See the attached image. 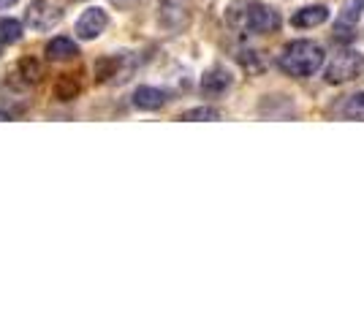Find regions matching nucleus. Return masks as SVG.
Returning <instances> with one entry per match:
<instances>
[{
  "mask_svg": "<svg viewBox=\"0 0 364 326\" xmlns=\"http://www.w3.org/2000/svg\"><path fill=\"white\" fill-rule=\"evenodd\" d=\"M226 22L240 33L264 36L280 28V14L261 0H234L226 9Z\"/></svg>",
  "mask_w": 364,
  "mask_h": 326,
  "instance_id": "f257e3e1",
  "label": "nucleus"
},
{
  "mask_svg": "<svg viewBox=\"0 0 364 326\" xmlns=\"http://www.w3.org/2000/svg\"><path fill=\"white\" fill-rule=\"evenodd\" d=\"M323 60H326V52L321 47L318 41H291L289 47L280 52L277 58V65L283 74L296 79H307V77H316L321 68H323Z\"/></svg>",
  "mask_w": 364,
  "mask_h": 326,
  "instance_id": "f03ea898",
  "label": "nucleus"
},
{
  "mask_svg": "<svg viewBox=\"0 0 364 326\" xmlns=\"http://www.w3.org/2000/svg\"><path fill=\"white\" fill-rule=\"evenodd\" d=\"M364 71V55L359 52H340L329 65H326V82L329 85H346V82H353L359 79Z\"/></svg>",
  "mask_w": 364,
  "mask_h": 326,
  "instance_id": "7ed1b4c3",
  "label": "nucleus"
},
{
  "mask_svg": "<svg viewBox=\"0 0 364 326\" xmlns=\"http://www.w3.org/2000/svg\"><path fill=\"white\" fill-rule=\"evenodd\" d=\"M134 68H136V60L128 52L109 55V58L98 60V65H95V79L98 82H125V79H131Z\"/></svg>",
  "mask_w": 364,
  "mask_h": 326,
  "instance_id": "20e7f679",
  "label": "nucleus"
},
{
  "mask_svg": "<svg viewBox=\"0 0 364 326\" xmlns=\"http://www.w3.org/2000/svg\"><path fill=\"white\" fill-rule=\"evenodd\" d=\"M60 6H55L52 0H36L25 11V22L31 25L33 31H52L55 25H60Z\"/></svg>",
  "mask_w": 364,
  "mask_h": 326,
  "instance_id": "39448f33",
  "label": "nucleus"
},
{
  "mask_svg": "<svg viewBox=\"0 0 364 326\" xmlns=\"http://www.w3.org/2000/svg\"><path fill=\"white\" fill-rule=\"evenodd\" d=\"M158 19L171 33L185 31L191 25V0H161Z\"/></svg>",
  "mask_w": 364,
  "mask_h": 326,
  "instance_id": "423d86ee",
  "label": "nucleus"
},
{
  "mask_svg": "<svg viewBox=\"0 0 364 326\" xmlns=\"http://www.w3.org/2000/svg\"><path fill=\"white\" fill-rule=\"evenodd\" d=\"M109 25V16L104 9H87L85 14L79 16V22H76V36L82 38V41H92V38H98L101 33L107 31Z\"/></svg>",
  "mask_w": 364,
  "mask_h": 326,
  "instance_id": "0eeeda50",
  "label": "nucleus"
},
{
  "mask_svg": "<svg viewBox=\"0 0 364 326\" xmlns=\"http://www.w3.org/2000/svg\"><path fill=\"white\" fill-rule=\"evenodd\" d=\"M231 82H234L231 71H226L223 65H215V68H210V71L201 77V93L218 98V95H223L228 87H231Z\"/></svg>",
  "mask_w": 364,
  "mask_h": 326,
  "instance_id": "6e6552de",
  "label": "nucleus"
},
{
  "mask_svg": "<svg viewBox=\"0 0 364 326\" xmlns=\"http://www.w3.org/2000/svg\"><path fill=\"white\" fill-rule=\"evenodd\" d=\"M326 19H329V9H326V6H304V9H299L296 14L291 16V25L307 31V28H318V25H323Z\"/></svg>",
  "mask_w": 364,
  "mask_h": 326,
  "instance_id": "1a4fd4ad",
  "label": "nucleus"
},
{
  "mask_svg": "<svg viewBox=\"0 0 364 326\" xmlns=\"http://www.w3.org/2000/svg\"><path fill=\"white\" fill-rule=\"evenodd\" d=\"M166 101H168L166 90H161V87H150V85L139 87L136 93H134V107L144 109V112H155V109L164 107Z\"/></svg>",
  "mask_w": 364,
  "mask_h": 326,
  "instance_id": "9d476101",
  "label": "nucleus"
},
{
  "mask_svg": "<svg viewBox=\"0 0 364 326\" xmlns=\"http://www.w3.org/2000/svg\"><path fill=\"white\" fill-rule=\"evenodd\" d=\"M76 55H79V47H76L71 38H65V36H58V38H52V41L46 44V58L55 63L74 60Z\"/></svg>",
  "mask_w": 364,
  "mask_h": 326,
  "instance_id": "9b49d317",
  "label": "nucleus"
},
{
  "mask_svg": "<svg viewBox=\"0 0 364 326\" xmlns=\"http://www.w3.org/2000/svg\"><path fill=\"white\" fill-rule=\"evenodd\" d=\"M362 9H364V0H348V3L343 6V11H340V19H337V25H334V33H337V36H340V33H348L350 28L359 22Z\"/></svg>",
  "mask_w": 364,
  "mask_h": 326,
  "instance_id": "f8f14e48",
  "label": "nucleus"
},
{
  "mask_svg": "<svg viewBox=\"0 0 364 326\" xmlns=\"http://www.w3.org/2000/svg\"><path fill=\"white\" fill-rule=\"evenodd\" d=\"M22 38V25L16 19H0V41L3 44H16Z\"/></svg>",
  "mask_w": 364,
  "mask_h": 326,
  "instance_id": "ddd939ff",
  "label": "nucleus"
},
{
  "mask_svg": "<svg viewBox=\"0 0 364 326\" xmlns=\"http://www.w3.org/2000/svg\"><path fill=\"white\" fill-rule=\"evenodd\" d=\"M343 114L348 120H364V93L350 95L348 101H346V107H343Z\"/></svg>",
  "mask_w": 364,
  "mask_h": 326,
  "instance_id": "4468645a",
  "label": "nucleus"
},
{
  "mask_svg": "<svg viewBox=\"0 0 364 326\" xmlns=\"http://www.w3.org/2000/svg\"><path fill=\"white\" fill-rule=\"evenodd\" d=\"M19 77L25 79V82H38L41 79V65L33 58H25V60L19 63Z\"/></svg>",
  "mask_w": 364,
  "mask_h": 326,
  "instance_id": "2eb2a0df",
  "label": "nucleus"
},
{
  "mask_svg": "<svg viewBox=\"0 0 364 326\" xmlns=\"http://www.w3.org/2000/svg\"><path fill=\"white\" fill-rule=\"evenodd\" d=\"M180 120H220V112L213 109V107H198V109L185 112Z\"/></svg>",
  "mask_w": 364,
  "mask_h": 326,
  "instance_id": "dca6fc26",
  "label": "nucleus"
},
{
  "mask_svg": "<svg viewBox=\"0 0 364 326\" xmlns=\"http://www.w3.org/2000/svg\"><path fill=\"white\" fill-rule=\"evenodd\" d=\"M76 93H79V85H76V82H71V77L65 74V77L60 79V85H58V95H60L63 101H71Z\"/></svg>",
  "mask_w": 364,
  "mask_h": 326,
  "instance_id": "f3484780",
  "label": "nucleus"
},
{
  "mask_svg": "<svg viewBox=\"0 0 364 326\" xmlns=\"http://www.w3.org/2000/svg\"><path fill=\"white\" fill-rule=\"evenodd\" d=\"M240 63H242L247 71H261V68H264V63L258 60V52H242V55H240Z\"/></svg>",
  "mask_w": 364,
  "mask_h": 326,
  "instance_id": "a211bd4d",
  "label": "nucleus"
},
{
  "mask_svg": "<svg viewBox=\"0 0 364 326\" xmlns=\"http://www.w3.org/2000/svg\"><path fill=\"white\" fill-rule=\"evenodd\" d=\"M16 0H0V9H9V6H14Z\"/></svg>",
  "mask_w": 364,
  "mask_h": 326,
  "instance_id": "6ab92c4d",
  "label": "nucleus"
},
{
  "mask_svg": "<svg viewBox=\"0 0 364 326\" xmlns=\"http://www.w3.org/2000/svg\"><path fill=\"white\" fill-rule=\"evenodd\" d=\"M112 3H117V6H128V3H134V0H112Z\"/></svg>",
  "mask_w": 364,
  "mask_h": 326,
  "instance_id": "aec40b11",
  "label": "nucleus"
},
{
  "mask_svg": "<svg viewBox=\"0 0 364 326\" xmlns=\"http://www.w3.org/2000/svg\"><path fill=\"white\" fill-rule=\"evenodd\" d=\"M0 120H6V114H3V112H0Z\"/></svg>",
  "mask_w": 364,
  "mask_h": 326,
  "instance_id": "412c9836",
  "label": "nucleus"
}]
</instances>
